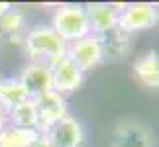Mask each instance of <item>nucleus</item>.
Returning a JSON list of instances; mask_svg holds the SVG:
<instances>
[{
  "mask_svg": "<svg viewBox=\"0 0 159 147\" xmlns=\"http://www.w3.org/2000/svg\"><path fill=\"white\" fill-rule=\"evenodd\" d=\"M22 43L32 63L53 67L67 55V43L53 32L49 24L30 28L22 38Z\"/></svg>",
  "mask_w": 159,
  "mask_h": 147,
  "instance_id": "1",
  "label": "nucleus"
},
{
  "mask_svg": "<svg viewBox=\"0 0 159 147\" xmlns=\"http://www.w3.org/2000/svg\"><path fill=\"white\" fill-rule=\"evenodd\" d=\"M49 26L65 43H73L90 33L87 10L83 4H61L53 12Z\"/></svg>",
  "mask_w": 159,
  "mask_h": 147,
  "instance_id": "2",
  "label": "nucleus"
},
{
  "mask_svg": "<svg viewBox=\"0 0 159 147\" xmlns=\"http://www.w3.org/2000/svg\"><path fill=\"white\" fill-rule=\"evenodd\" d=\"M112 147H155V136L148 124L136 118H124L112 130Z\"/></svg>",
  "mask_w": 159,
  "mask_h": 147,
  "instance_id": "3",
  "label": "nucleus"
},
{
  "mask_svg": "<svg viewBox=\"0 0 159 147\" xmlns=\"http://www.w3.org/2000/svg\"><path fill=\"white\" fill-rule=\"evenodd\" d=\"M159 24V10L149 2L126 4L118 14V29L124 33H136L143 29H151Z\"/></svg>",
  "mask_w": 159,
  "mask_h": 147,
  "instance_id": "4",
  "label": "nucleus"
},
{
  "mask_svg": "<svg viewBox=\"0 0 159 147\" xmlns=\"http://www.w3.org/2000/svg\"><path fill=\"white\" fill-rule=\"evenodd\" d=\"M67 57H69L77 67L87 73L93 71L94 67H98L104 61V49H102V39L100 35L89 33L84 38L67 43Z\"/></svg>",
  "mask_w": 159,
  "mask_h": 147,
  "instance_id": "5",
  "label": "nucleus"
},
{
  "mask_svg": "<svg viewBox=\"0 0 159 147\" xmlns=\"http://www.w3.org/2000/svg\"><path fill=\"white\" fill-rule=\"evenodd\" d=\"M35 104H38V126H35V130L39 133H47L59 120H63L69 114L67 98L55 90L35 98Z\"/></svg>",
  "mask_w": 159,
  "mask_h": 147,
  "instance_id": "6",
  "label": "nucleus"
},
{
  "mask_svg": "<svg viewBox=\"0 0 159 147\" xmlns=\"http://www.w3.org/2000/svg\"><path fill=\"white\" fill-rule=\"evenodd\" d=\"M51 75H53V90L65 96V94L75 92V90H79L83 87L87 73H84L81 67H77L65 55L59 63H55L51 67Z\"/></svg>",
  "mask_w": 159,
  "mask_h": 147,
  "instance_id": "7",
  "label": "nucleus"
},
{
  "mask_svg": "<svg viewBox=\"0 0 159 147\" xmlns=\"http://www.w3.org/2000/svg\"><path fill=\"white\" fill-rule=\"evenodd\" d=\"M22 84L26 87L30 98H39L47 92L53 90V75H51V67L41 65V63H30L24 67L22 75H20Z\"/></svg>",
  "mask_w": 159,
  "mask_h": 147,
  "instance_id": "8",
  "label": "nucleus"
},
{
  "mask_svg": "<svg viewBox=\"0 0 159 147\" xmlns=\"http://www.w3.org/2000/svg\"><path fill=\"white\" fill-rule=\"evenodd\" d=\"M89 18L90 33L94 35H106L114 29H118V14L120 12L114 8V4L108 2H93L84 6Z\"/></svg>",
  "mask_w": 159,
  "mask_h": 147,
  "instance_id": "9",
  "label": "nucleus"
},
{
  "mask_svg": "<svg viewBox=\"0 0 159 147\" xmlns=\"http://www.w3.org/2000/svg\"><path fill=\"white\" fill-rule=\"evenodd\" d=\"M47 136L55 147H81L84 141V127L75 116L67 114L47 131Z\"/></svg>",
  "mask_w": 159,
  "mask_h": 147,
  "instance_id": "10",
  "label": "nucleus"
},
{
  "mask_svg": "<svg viewBox=\"0 0 159 147\" xmlns=\"http://www.w3.org/2000/svg\"><path fill=\"white\" fill-rule=\"evenodd\" d=\"M134 75L143 87L159 88V53L151 49L139 55L134 61Z\"/></svg>",
  "mask_w": 159,
  "mask_h": 147,
  "instance_id": "11",
  "label": "nucleus"
},
{
  "mask_svg": "<svg viewBox=\"0 0 159 147\" xmlns=\"http://www.w3.org/2000/svg\"><path fill=\"white\" fill-rule=\"evenodd\" d=\"M26 100H30V94H28L26 87L22 84L20 77L2 78V82H0V106L6 112Z\"/></svg>",
  "mask_w": 159,
  "mask_h": 147,
  "instance_id": "12",
  "label": "nucleus"
},
{
  "mask_svg": "<svg viewBox=\"0 0 159 147\" xmlns=\"http://www.w3.org/2000/svg\"><path fill=\"white\" fill-rule=\"evenodd\" d=\"M100 39H102V49H104V59H122L132 49V35L120 32V29L100 35Z\"/></svg>",
  "mask_w": 159,
  "mask_h": 147,
  "instance_id": "13",
  "label": "nucleus"
},
{
  "mask_svg": "<svg viewBox=\"0 0 159 147\" xmlns=\"http://www.w3.org/2000/svg\"><path fill=\"white\" fill-rule=\"evenodd\" d=\"M38 137H39L38 130L16 127L8 124L0 130V147H32V143Z\"/></svg>",
  "mask_w": 159,
  "mask_h": 147,
  "instance_id": "14",
  "label": "nucleus"
},
{
  "mask_svg": "<svg viewBox=\"0 0 159 147\" xmlns=\"http://www.w3.org/2000/svg\"><path fill=\"white\" fill-rule=\"evenodd\" d=\"M8 122H10V126H16V127L35 130V126H38V104H35V98H30V100L8 110Z\"/></svg>",
  "mask_w": 159,
  "mask_h": 147,
  "instance_id": "15",
  "label": "nucleus"
},
{
  "mask_svg": "<svg viewBox=\"0 0 159 147\" xmlns=\"http://www.w3.org/2000/svg\"><path fill=\"white\" fill-rule=\"evenodd\" d=\"M26 29V18L20 10L12 8L6 16L0 18V33L10 39H22V32Z\"/></svg>",
  "mask_w": 159,
  "mask_h": 147,
  "instance_id": "16",
  "label": "nucleus"
},
{
  "mask_svg": "<svg viewBox=\"0 0 159 147\" xmlns=\"http://www.w3.org/2000/svg\"><path fill=\"white\" fill-rule=\"evenodd\" d=\"M32 147H55V143L49 139L47 133H39V137L32 143Z\"/></svg>",
  "mask_w": 159,
  "mask_h": 147,
  "instance_id": "17",
  "label": "nucleus"
},
{
  "mask_svg": "<svg viewBox=\"0 0 159 147\" xmlns=\"http://www.w3.org/2000/svg\"><path fill=\"white\" fill-rule=\"evenodd\" d=\"M4 126H8V112L0 106V130H2Z\"/></svg>",
  "mask_w": 159,
  "mask_h": 147,
  "instance_id": "18",
  "label": "nucleus"
},
{
  "mask_svg": "<svg viewBox=\"0 0 159 147\" xmlns=\"http://www.w3.org/2000/svg\"><path fill=\"white\" fill-rule=\"evenodd\" d=\"M10 10H12V4H10V2H0V18L6 16Z\"/></svg>",
  "mask_w": 159,
  "mask_h": 147,
  "instance_id": "19",
  "label": "nucleus"
},
{
  "mask_svg": "<svg viewBox=\"0 0 159 147\" xmlns=\"http://www.w3.org/2000/svg\"><path fill=\"white\" fill-rule=\"evenodd\" d=\"M0 82H2V77H0Z\"/></svg>",
  "mask_w": 159,
  "mask_h": 147,
  "instance_id": "20",
  "label": "nucleus"
}]
</instances>
